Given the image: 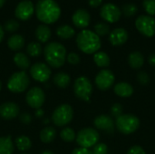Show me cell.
<instances>
[{
    "label": "cell",
    "instance_id": "6da1fadb",
    "mask_svg": "<svg viewBox=\"0 0 155 154\" xmlns=\"http://www.w3.org/2000/svg\"><path fill=\"white\" fill-rule=\"evenodd\" d=\"M36 17L45 25L55 23L61 15V8L54 0H39L35 7Z\"/></svg>",
    "mask_w": 155,
    "mask_h": 154
},
{
    "label": "cell",
    "instance_id": "7a4b0ae2",
    "mask_svg": "<svg viewBox=\"0 0 155 154\" xmlns=\"http://www.w3.org/2000/svg\"><path fill=\"white\" fill-rule=\"evenodd\" d=\"M45 58L47 64L53 68L62 67L66 59L65 47L57 42H52L45 45L44 49Z\"/></svg>",
    "mask_w": 155,
    "mask_h": 154
},
{
    "label": "cell",
    "instance_id": "3957f363",
    "mask_svg": "<svg viewBox=\"0 0 155 154\" xmlns=\"http://www.w3.org/2000/svg\"><path fill=\"white\" fill-rule=\"evenodd\" d=\"M76 44L83 53L91 54L101 48V40L94 32L84 29L77 34Z\"/></svg>",
    "mask_w": 155,
    "mask_h": 154
},
{
    "label": "cell",
    "instance_id": "277c9868",
    "mask_svg": "<svg viewBox=\"0 0 155 154\" xmlns=\"http://www.w3.org/2000/svg\"><path fill=\"white\" fill-rule=\"evenodd\" d=\"M118 131L124 134H131L140 127V120L134 114H122L116 118L115 123Z\"/></svg>",
    "mask_w": 155,
    "mask_h": 154
},
{
    "label": "cell",
    "instance_id": "5b68a950",
    "mask_svg": "<svg viewBox=\"0 0 155 154\" xmlns=\"http://www.w3.org/2000/svg\"><path fill=\"white\" fill-rule=\"evenodd\" d=\"M30 84L29 76L25 71L14 73L7 82V88L10 92L19 93L25 91Z\"/></svg>",
    "mask_w": 155,
    "mask_h": 154
},
{
    "label": "cell",
    "instance_id": "8992f818",
    "mask_svg": "<svg viewBox=\"0 0 155 154\" xmlns=\"http://www.w3.org/2000/svg\"><path fill=\"white\" fill-rule=\"evenodd\" d=\"M74 117V110L69 104H61L54 111L52 114V122L58 127L68 124Z\"/></svg>",
    "mask_w": 155,
    "mask_h": 154
},
{
    "label": "cell",
    "instance_id": "52a82bcc",
    "mask_svg": "<svg viewBox=\"0 0 155 154\" xmlns=\"http://www.w3.org/2000/svg\"><path fill=\"white\" fill-rule=\"evenodd\" d=\"M75 140L82 148L89 149L97 144L99 141V133L95 129L84 128L78 132Z\"/></svg>",
    "mask_w": 155,
    "mask_h": 154
},
{
    "label": "cell",
    "instance_id": "ba28073f",
    "mask_svg": "<svg viewBox=\"0 0 155 154\" xmlns=\"http://www.w3.org/2000/svg\"><path fill=\"white\" fill-rule=\"evenodd\" d=\"M74 93L77 98L88 102L93 93L91 81L85 76L78 77L74 84Z\"/></svg>",
    "mask_w": 155,
    "mask_h": 154
},
{
    "label": "cell",
    "instance_id": "9c48e42d",
    "mask_svg": "<svg viewBox=\"0 0 155 154\" xmlns=\"http://www.w3.org/2000/svg\"><path fill=\"white\" fill-rule=\"evenodd\" d=\"M135 26L146 37L155 35V18L151 15H140L135 20Z\"/></svg>",
    "mask_w": 155,
    "mask_h": 154
},
{
    "label": "cell",
    "instance_id": "30bf717a",
    "mask_svg": "<svg viewBox=\"0 0 155 154\" xmlns=\"http://www.w3.org/2000/svg\"><path fill=\"white\" fill-rule=\"evenodd\" d=\"M27 104L34 109H40L43 104L45 103V95L44 91L40 87H33L31 88L25 97Z\"/></svg>",
    "mask_w": 155,
    "mask_h": 154
},
{
    "label": "cell",
    "instance_id": "8fae6325",
    "mask_svg": "<svg viewBox=\"0 0 155 154\" xmlns=\"http://www.w3.org/2000/svg\"><path fill=\"white\" fill-rule=\"evenodd\" d=\"M50 67L44 63H36L30 67V74L32 78L39 83H45L51 76Z\"/></svg>",
    "mask_w": 155,
    "mask_h": 154
},
{
    "label": "cell",
    "instance_id": "7c38bea8",
    "mask_svg": "<svg viewBox=\"0 0 155 154\" xmlns=\"http://www.w3.org/2000/svg\"><path fill=\"white\" fill-rule=\"evenodd\" d=\"M114 80L115 77L114 73L108 69H104L97 74L95 77V84L98 89L102 91H107L113 86Z\"/></svg>",
    "mask_w": 155,
    "mask_h": 154
},
{
    "label": "cell",
    "instance_id": "4fadbf2b",
    "mask_svg": "<svg viewBox=\"0 0 155 154\" xmlns=\"http://www.w3.org/2000/svg\"><path fill=\"white\" fill-rule=\"evenodd\" d=\"M121 11L120 8L112 3L105 4L102 6L100 10L101 17L108 23H116L119 21L121 17Z\"/></svg>",
    "mask_w": 155,
    "mask_h": 154
},
{
    "label": "cell",
    "instance_id": "5bb4252c",
    "mask_svg": "<svg viewBox=\"0 0 155 154\" xmlns=\"http://www.w3.org/2000/svg\"><path fill=\"white\" fill-rule=\"evenodd\" d=\"M35 13V5L29 0L21 1L15 7V15L17 19L22 21L28 20Z\"/></svg>",
    "mask_w": 155,
    "mask_h": 154
},
{
    "label": "cell",
    "instance_id": "9a60e30c",
    "mask_svg": "<svg viewBox=\"0 0 155 154\" xmlns=\"http://www.w3.org/2000/svg\"><path fill=\"white\" fill-rule=\"evenodd\" d=\"M19 106L13 103L7 102L0 105V117L4 120H13L19 115Z\"/></svg>",
    "mask_w": 155,
    "mask_h": 154
},
{
    "label": "cell",
    "instance_id": "2e32d148",
    "mask_svg": "<svg viewBox=\"0 0 155 154\" xmlns=\"http://www.w3.org/2000/svg\"><path fill=\"white\" fill-rule=\"evenodd\" d=\"M72 21L77 28L84 29L89 25L91 15L85 9H78L74 13L72 16Z\"/></svg>",
    "mask_w": 155,
    "mask_h": 154
},
{
    "label": "cell",
    "instance_id": "e0dca14e",
    "mask_svg": "<svg viewBox=\"0 0 155 154\" xmlns=\"http://www.w3.org/2000/svg\"><path fill=\"white\" fill-rule=\"evenodd\" d=\"M94 124L99 130H102L107 133H114V123L113 118L108 115L102 114V115L97 116L94 121Z\"/></svg>",
    "mask_w": 155,
    "mask_h": 154
},
{
    "label": "cell",
    "instance_id": "ac0fdd59",
    "mask_svg": "<svg viewBox=\"0 0 155 154\" xmlns=\"http://www.w3.org/2000/svg\"><path fill=\"white\" fill-rule=\"evenodd\" d=\"M128 40V32L122 27L114 29L109 35L110 43L114 46H120L125 44Z\"/></svg>",
    "mask_w": 155,
    "mask_h": 154
},
{
    "label": "cell",
    "instance_id": "d6986e66",
    "mask_svg": "<svg viewBox=\"0 0 155 154\" xmlns=\"http://www.w3.org/2000/svg\"><path fill=\"white\" fill-rule=\"evenodd\" d=\"M114 93L116 95H118L120 97H124V98L130 97L134 93V87L130 84L125 83V82L118 83L114 86Z\"/></svg>",
    "mask_w": 155,
    "mask_h": 154
},
{
    "label": "cell",
    "instance_id": "ffe728a7",
    "mask_svg": "<svg viewBox=\"0 0 155 154\" xmlns=\"http://www.w3.org/2000/svg\"><path fill=\"white\" fill-rule=\"evenodd\" d=\"M51 29L46 25H40L35 29V37L41 43H46L51 38Z\"/></svg>",
    "mask_w": 155,
    "mask_h": 154
},
{
    "label": "cell",
    "instance_id": "44dd1931",
    "mask_svg": "<svg viewBox=\"0 0 155 154\" xmlns=\"http://www.w3.org/2000/svg\"><path fill=\"white\" fill-rule=\"evenodd\" d=\"M128 63L133 69H140L144 63L143 55L140 52H133L128 56Z\"/></svg>",
    "mask_w": 155,
    "mask_h": 154
},
{
    "label": "cell",
    "instance_id": "7402d4cb",
    "mask_svg": "<svg viewBox=\"0 0 155 154\" xmlns=\"http://www.w3.org/2000/svg\"><path fill=\"white\" fill-rule=\"evenodd\" d=\"M54 84L60 89H64L66 87H68V85L71 83V77L69 76L68 74L61 72L56 74L54 76Z\"/></svg>",
    "mask_w": 155,
    "mask_h": 154
},
{
    "label": "cell",
    "instance_id": "603a6c76",
    "mask_svg": "<svg viewBox=\"0 0 155 154\" xmlns=\"http://www.w3.org/2000/svg\"><path fill=\"white\" fill-rule=\"evenodd\" d=\"M7 45L13 51H19L25 45V39L20 34H14L8 38Z\"/></svg>",
    "mask_w": 155,
    "mask_h": 154
},
{
    "label": "cell",
    "instance_id": "cb8c5ba5",
    "mask_svg": "<svg viewBox=\"0 0 155 154\" xmlns=\"http://www.w3.org/2000/svg\"><path fill=\"white\" fill-rule=\"evenodd\" d=\"M14 63L21 71H25L28 69L30 66V60L27 57V55L20 52L16 53L14 55Z\"/></svg>",
    "mask_w": 155,
    "mask_h": 154
},
{
    "label": "cell",
    "instance_id": "d4e9b609",
    "mask_svg": "<svg viewBox=\"0 0 155 154\" xmlns=\"http://www.w3.org/2000/svg\"><path fill=\"white\" fill-rule=\"evenodd\" d=\"M14 152V143L11 136L0 137V154H12Z\"/></svg>",
    "mask_w": 155,
    "mask_h": 154
},
{
    "label": "cell",
    "instance_id": "484cf974",
    "mask_svg": "<svg viewBox=\"0 0 155 154\" xmlns=\"http://www.w3.org/2000/svg\"><path fill=\"white\" fill-rule=\"evenodd\" d=\"M56 137V131L51 126L45 127L40 133V140L45 143H52Z\"/></svg>",
    "mask_w": 155,
    "mask_h": 154
},
{
    "label": "cell",
    "instance_id": "4316f807",
    "mask_svg": "<svg viewBox=\"0 0 155 154\" xmlns=\"http://www.w3.org/2000/svg\"><path fill=\"white\" fill-rule=\"evenodd\" d=\"M94 61L98 67L105 68L110 64V57L104 52H96L94 55Z\"/></svg>",
    "mask_w": 155,
    "mask_h": 154
},
{
    "label": "cell",
    "instance_id": "83f0119b",
    "mask_svg": "<svg viewBox=\"0 0 155 154\" xmlns=\"http://www.w3.org/2000/svg\"><path fill=\"white\" fill-rule=\"evenodd\" d=\"M75 32L74 28L68 25H63L57 27L56 29V34L58 37L62 39H70L74 35Z\"/></svg>",
    "mask_w": 155,
    "mask_h": 154
},
{
    "label": "cell",
    "instance_id": "f1b7e54d",
    "mask_svg": "<svg viewBox=\"0 0 155 154\" xmlns=\"http://www.w3.org/2000/svg\"><path fill=\"white\" fill-rule=\"evenodd\" d=\"M15 146L19 151L25 152L32 147V142L29 139V137L25 135H21L15 139Z\"/></svg>",
    "mask_w": 155,
    "mask_h": 154
},
{
    "label": "cell",
    "instance_id": "f546056e",
    "mask_svg": "<svg viewBox=\"0 0 155 154\" xmlns=\"http://www.w3.org/2000/svg\"><path fill=\"white\" fill-rule=\"evenodd\" d=\"M26 52L30 56L37 57L42 54L43 48H42V45L39 43L32 42V43L28 44V45L26 46Z\"/></svg>",
    "mask_w": 155,
    "mask_h": 154
},
{
    "label": "cell",
    "instance_id": "4dcf8cb0",
    "mask_svg": "<svg viewBox=\"0 0 155 154\" xmlns=\"http://www.w3.org/2000/svg\"><path fill=\"white\" fill-rule=\"evenodd\" d=\"M60 137L64 142L66 143H71L73 141L75 140L76 135L74 131V129L70 128V127H65L64 129H63L60 133Z\"/></svg>",
    "mask_w": 155,
    "mask_h": 154
},
{
    "label": "cell",
    "instance_id": "1f68e13d",
    "mask_svg": "<svg viewBox=\"0 0 155 154\" xmlns=\"http://www.w3.org/2000/svg\"><path fill=\"white\" fill-rule=\"evenodd\" d=\"M94 33L98 36H104L109 34L110 32V26L105 23H98L94 25Z\"/></svg>",
    "mask_w": 155,
    "mask_h": 154
},
{
    "label": "cell",
    "instance_id": "d6a6232c",
    "mask_svg": "<svg viewBox=\"0 0 155 154\" xmlns=\"http://www.w3.org/2000/svg\"><path fill=\"white\" fill-rule=\"evenodd\" d=\"M138 11V7L136 6V5L130 3V4H125L123 6V13L125 16H133Z\"/></svg>",
    "mask_w": 155,
    "mask_h": 154
},
{
    "label": "cell",
    "instance_id": "836d02e7",
    "mask_svg": "<svg viewBox=\"0 0 155 154\" xmlns=\"http://www.w3.org/2000/svg\"><path fill=\"white\" fill-rule=\"evenodd\" d=\"M19 28V23L15 20V19H10V20H7L5 23V25H4V29L9 33H13V32H15L17 29Z\"/></svg>",
    "mask_w": 155,
    "mask_h": 154
},
{
    "label": "cell",
    "instance_id": "e575fe53",
    "mask_svg": "<svg viewBox=\"0 0 155 154\" xmlns=\"http://www.w3.org/2000/svg\"><path fill=\"white\" fill-rule=\"evenodd\" d=\"M143 5L145 10V12L149 15H155V0H143Z\"/></svg>",
    "mask_w": 155,
    "mask_h": 154
},
{
    "label": "cell",
    "instance_id": "d590c367",
    "mask_svg": "<svg viewBox=\"0 0 155 154\" xmlns=\"http://www.w3.org/2000/svg\"><path fill=\"white\" fill-rule=\"evenodd\" d=\"M137 80L138 83L142 85H147L150 83V76L148 75V74L144 71H142L138 74L137 75Z\"/></svg>",
    "mask_w": 155,
    "mask_h": 154
},
{
    "label": "cell",
    "instance_id": "8d00e7d4",
    "mask_svg": "<svg viewBox=\"0 0 155 154\" xmlns=\"http://www.w3.org/2000/svg\"><path fill=\"white\" fill-rule=\"evenodd\" d=\"M108 148L107 145L104 143H97L94 146L93 153L94 154H107Z\"/></svg>",
    "mask_w": 155,
    "mask_h": 154
},
{
    "label": "cell",
    "instance_id": "74e56055",
    "mask_svg": "<svg viewBox=\"0 0 155 154\" xmlns=\"http://www.w3.org/2000/svg\"><path fill=\"white\" fill-rule=\"evenodd\" d=\"M123 106L120 103H114L112 107H111V114L114 117H119L123 114Z\"/></svg>",
    "mask_w": 155,
    "mask_h": 154
},
{
    "label": "cell",
    "instance_id": "f35d334b",
    "mask_svg": "<svg viewBox=\"0 0 155 154\" xmlns=\"http://www.w3.org/2000/svg\"><path fill=\"white\" fill-rule=\"evenodd\" d=\"M68 63L73 65H76L80 63V56L76 53H70L66 57Z\"/></svg>",
    "mask_w": 155,
    "mask_h": 154
},
{
    "label": "cell",
    "instance_id": "ab89813d",
    "mask_svg": "<svg viewBox=\"0 0 155 154\" xmlns=\"http://www.w3.org/2000/svg\"><path fill=\"white\" fill-rule=\"evenodd\" d=\"M127 154H145V151L139 145L132 146L129 151L127 152Z\"/></svg>",
    "mask_w": 155,
    "mask_h": 154
},
{
    "label": "cell",
    "instance_id": "60d3db41",
    "mask_svg": "<svg viewBox=\"0 0 155 154\" xmlns=\"http://www.w3.org/2000/svg\"><path fill=\"white\" fill-rule=\"evenodd\" d=\"M19 119H20V122L23 123L24 124H29L32 122V116H31V114H29L27 113H22L20 115Z\"/></svg>",
    "mask_w": 155,
    "mask_h": 154
},
{
    "label": "cell",
    "instance_id": "b9f144b4",
    "mask_svg": "<svg viewBox=\"0 0 155 154\" xmlns=\"http://www.w3.org/2000/svg\"><path fill=\"white\" fill-rule=\"evenodd\" d=\"M72 154H94L93 152H91L89 149H86V148H76L73 151Z\"/></svg>",
    "mask_w": 155,
    "mask_h": 154
},
{
    "label": "cell",
    "instance_id": "7bdbcfd3",
    "mask_svg": "<svg viewBox=\"0 0 155 154\" xmlns=\"http://www.w3.org/2000/svg\"><path fill=\"white\" fill-rule=\"evenodd\" d=\"M103 0H88L89 5L92 7H98L102 4Z\"/></svg>",
    "mask_w": 155,
    "mask_h": 154
},
{
    "label": "cell",
    "instance_id": "ee69618b",
    "mask_svg": "<svg viewBox=\"0 0 155 154\" xmlns=\"http://www.w3.org/2000/svg\"><path fill=\"white\" fill-rule=\"evenodd\" d=\"M35 115L37 117V118H42L44 115H45V113H44V111L40 108V109H36V111H35Z\"/></svg>",
    "mask_w": 155,
    "mask_h": 154
},
{
    "label": "cell",
    "instance_id": "f6af8a7d",
    "mask_svg": "<svg viewBox=\"0 0 155 154\" xmlns=\"http://www.w3.org/2000/svg\"><path fill=\"white\" fill-rule=\"evenodd\" d=\"M148 62L151 65L155 66V54H153L149 56V59H148Z\"/></svg>",
    "mask_w": 155,
    "mask_h": 154
},
{
    "label": "cell",
    "instance_id": "bcb514c9",
    "mask_svg": "<svg viewBox=\"0 0 155 154\" xmlns=\"http://www.w3.org/2000/svg\"><path fill=\"white\" fill-rule=\"evenodd\" d=\"M4 35H5V33H4V28L0 25V43L2 42L3 38H4Z\"/></svg>",
    "mask_w": 155,
    "mask_h": 154
},
{
    "label": "cell",
    "instance_id": "7dc6e473",
    "mask_svg": "<svg viewBox=\"0 0 155 154\" xmlns=\"http://www.w3.org/2000/svg\"><path fill=\"white\" fill-rule=\"evenodd\" d=\"M41 154H54V152H51V151H45V152H43Z\"/></svg>",
    "mask_w": 155,
    "mask_h": 154
},
{
    "label": "cell",
    "instance_id": "c3c4849f",
    "mask_svg": "<svg viewBox=\"0 0 155 154\" xmlns=\"http://www.w3.org/2000/svg\"><path fill=\"white\" fill-rule=\"evenodd\" d=\"M5 0H0V8L5 5Z\"/></svg>",
    "mask_w": 155,
    "mask_h": 154
},
{
    "label": "cell",
    "instance_id": "681fc988",
    "mask_svg": "<svg viewBox=\"0 0 155 154\" xmlns=\"http://www.w3.org/2000/svg\"><path fill=\"white\" fill-rule=\"evenodd\" d=\"M1 89H2V83H1V81H0V91H1Z\"/></svg>",
    "mask_w": 155,
    "mask_h": 154
},
{
    "label": "cell",
    "instance_id": "f907efd6",
    "mask_svg": "<svg viewBox=\"0 0 155 154\" xmlns=\"http://www.w3.org/2000/svg\"><path fill=\"white\" fill-rule=\"evenodd\" d=\"M22 154H27V153H22Z\"/></svg>",
    "mask_w": 155,
    "mask_h": 154
}]
</instances>
